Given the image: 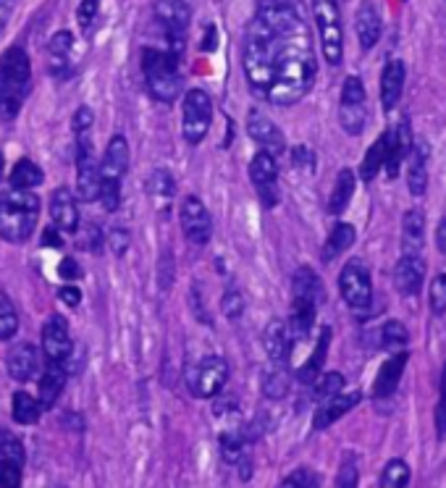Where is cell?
I'll return each instance as SVG.
<instances>
[{"label": "cell", "mask_w": 446, "mask_h": 488, "mask_svg": "<svg viewBox=\"0 0 446 488\" xmlns=\"http://www.w3.org/2000/svg\"><path fill=\"white\" fill-rule=\"evenodd\" d=\"M357 483H360V465H357L355 454L347 452L336 473V488H357Z\"/></svg>", "instance_id": "cell-44"}, {"label": "cell", "mask_w": 446, "mask_h": 488, "mask_svg": "<svg viewBox=\"0 0 446 488\" xmlns=\"http://www.w3.org/2000/svg\"><path fill=\"white\" fill-rule=\"evenodd\" d=\"M43 244L45 247H61V234H58L56 226H53V229H45Z\"/></svg>", "instance_id": "cell-59"}, {"label": "cell", "mask_w": 446, "mask_h": 488, "mask_svg": "<svg viewBox=\"0 0 446 488\" xmlns=\"http://www.w3.org/2000/svg\"><path fill=\"white\" fill-rule=\"evenodd\" d=\"M108 244H111V250L116 253V255H124V253H127V247H129V234L116 226V229L108 232Z\"/></svg>", "instance_id": "cell-53"}, {"label": "cell", "mask_w": 446, "mask_h": 488, "mask_svg": "<svg viewBox=\"0 0 446 488\" xmlns=\"http://www.w3.org/2000/svg\"><path fill=\"white\" fill-rule=\"evenodd\" d=\"M213 124V103L208 93L202 90H189L184 95V140L189 144H200L205 140V134L210 132Z\"/></svg>", "instance_id": "cell-12"}, {"label": "cell", "mask_w": 446, "mask_h": 488, "mask_svg": "<svg viewBox=\"0 0 446 488\" xmlns=\"http://www.w3.org/2000/svg\"><path fill=\"white\" fill-rule=\"evenodd\" d=\"M383 161H386V140H383V134H380L379 140H376V144L365 153V161L360 165V176H362V182H373L376 174L383 168Z\"/></svg>", "instance_id": "cell-38"}, {"label": "cell", "mask_w": 446, "mask_h": 488, "mask_svg": "<svg viewBox=\"0 0 446 488\" xmlns=\"http://www.w3.org/2000/svg\"><path fill=\"white\" fill-rule=\"evenodd\" d=\"M147 194H150L153 205H156L160 213H166V210L171 208V200H174V194H177L174 176H171L166 168H157V171H153V174H150V179H147Z\"/></svg>", "instance_id": "cell-28"}, {"label": "cell", "mask_w": 446, "mask_h": 488, "mask_svg": "<svg viewBox=\"0 0 446 488\" xmlns=\"http://www.w3.org/2000/svg\"><path fill=\"white\" fill-rule=\"evenodd\" d=\"M0 463L24 467V446L11 431H0Z\"/></svg>", "instance_id": "cell-41"}, {"label": "cell", "mask_w": 446, "mask_h": 488, "mask_svg": "<svg viewBox=\"0 0 446 488\" xmlns=\"http://www.w3.org/2000/svg\"><path fill=\"white\" fill-rule=\"evenodd\" d=\"M226 381H228V365L223 357H216V354L202 357L200 363L187 373V389L198 399H213L226 386Z\"/></svg>", "instance_id": "cell-8"}, {"label": "cell", "mask_w": 446, "mask_h": 488, "mask_svg": "<svg viewBox=\"0 0 446 488\" xmlns=\"http://www.w3.org/2000/svg\"><path fill=\"white\" fill-rule=\"evenodd\" d=\"M221 446H223V457H226L228 463H237V460L242 457V442H239L237 433H226L221 439Z\"/></svg>", "instance_id": "cell-51"}, {"label": "cell", "mask_w": 446, "mask_h": 488, "mask_svg": "<svg viewBox=\"0 0 446 488\" xmlns=\"http://www.w3.org/2000/svg\"><path fill=\"white\" fill-rule=\"evenodd\" d=\"M344 392V375L341 373H323L320 378H315V386H312V396L315 399H329V396Z\"/></svg>", "instance_id": "cell-43"}, {"label": "cell", "mask_w": 446, "mask_h": 488, "mask_svg": "<svg viewBox=\"0 0 446 488\" xmlns=\"http://www.w3.org/2000/svg\"><path fill=\"white\" fill-rule=\"evenodd\" d=\"M339 289L344 303L350 304L355 313H365L373 303V281L362 260H350L341 274H339Z\"/></svg>", "instance_id": "cell-10"}, {"label": "cell", "mask_w": 446, "mask_h": 488, "mask_svg": "<svg viewBox=\"0 0 446 488\" xmlns=\"http://www.w3.org/2000/svg\"><path fill=\"white\" fill-rule=\"evenodd\" d=\"M305 22L294 24L291 29L284 32H273L268 29L266 24H260L258 19L249 24L245 35V55H242V64H245V74L249 79V85L260 93H266L268 82L273 76V66H276V58H279V47L284 35L294 32L297 26H302Z\"/></svg>", "instance_id": "cell-2"}, {"label": "cell", "mask_w": 446, "mask_h": 488, "mask_svg": "<svg viewBox=\"0 0 446 488\" xmlns=\"http://www.w3.org/2000/svg\"><path fill=\"white\" fill-rule=\"evenodd\" d=\"M40 410H43V404L32 394H26V392H16V394H14L11 413H14V420H16V423H22V425L37 423V420H40Z\"/></svg>", "instance_id": "cell-36"}, {"label": "cell", "mask_w": 446, "mask_h": 488, "mask_svg": "<svg viewBox=\"0 0 446 488\" xmlns=\"http://www.w3.org/2000/svg\"><path fill=\"white\" fill-rule=\"evenodd\" d=\"M3 168H5V161H3V153H0V179H3Z\"/></svg>", "instance_id": "cell-61"}, {"label": "cell", "mask_w": 446, "mask_h": 488, "mask_svg": "<svg viewBox=\"0 0 446 488\" xmlns=\"http://www.w3.org/2000/svg\"><path fill=\"white\" fill-rule=\"evenodd\" d=\"M221 307H223V315H226L228 321H237V318L245 313V300H242V294H239L237 289H228V292L223 294Z\"/></svg>", "instance_id": "cell-48"}, {"label": "cell", "mask_w": 446, "mask_h": 488, "mask_svg": "<svg viewBox=\"0 0 446 488\" xmlns=\"http://www.w3.org/2000/svg\"><path fill=\"white\" fill-rule=\"evenodd\" d=\"M66 386V371L61 363H47L43 378H40V404L43 407H53L56 399L61 396Z\"/></svg>", "instance_id": "cell-32"}, {"label": "cell", "mask_w": 446, "mask_h": 488, "mask_svg": "<svg viewBox=\"0 0 446 488\" xmlns=\"http://www.w3.org/2000/svg\"><path fill=\"white\" fill-rule=\"evenodd\" d=\"M329 344H331V328L326 325L318 336V344L312 349V354L305 360V365L297 371V381L299 383H312L320 371H323V363H326V354H329Z\"/></svg>", "instance_id": "cell-29"}, {"label": "cell", "mask_w": 446, "mask_h": 488, "mask_svg": "<svg viewBox=\"0 0 446 488\" xmlns=\"http://www.w3.org/2000/svg\"><path fill=\"white\" fill-rule=\"evenodd\" d=\"M76 192L85 203L100 200V165L92 158V147L79 134V153H76Z\"/></svg>", "instance_id": "cell-15"}, {"label": "cell", "mask_w": 446, "mask_h": 488, "mask_svg": "<svg viewBox=\"0 0 446 488\" xmlns=\"http://www.w3.org/2000/svg\"><path fill=\"white\" fill-rule=\"evenodd\" d=\"M355 226L352 224H344V221H339L334 226V232L329 234V239H326V247H323V260L326 263H331L336 257L341 255V253H347L352 244H355Z\"/></svg>", "instance_id": "cell-33"}, {"label": "cell", "mask_w": 446, "mask_h": 488, "mask_svg": "<svg viewBox=\"0 0 446 488\" xmlns=\"http://www.w3.org/2000/svg\"><path fill=\"white\" fill-rule=\"evenodd\" d=\"M368 121V97L360 76H347L341 87V103H339V124L347 134H362Z\"/></svg>", "instance_id": "cell-9"}, {"label": "cell", "mask_w": 446, "mask_h": 488, "mask_svg": "<svg viewBox=\"0 0 446 488\" xmlns=\"http://www.w3.org/2000/svg\"><path fill=\"white\" fill-rule=\"evenodd\" d=\"M320 279L312 274V268L302 265L297 274H294V297H308V300H320Z\"/></svg>", "instance_id": "cell-39"}, {"label": "cell", "mask_w": 446, "mask_h": 488, "mask_svg": "<svg viewBox=\"0 0 446 488\" xmlns=\"http://www.w3.org/2000/svg\"><path fill=\"white\" fill-rule=\"evenodd\" d=\"M431 313L433 315H446V274H439L433 279V286H431Z\"/></svg>", "instance_id": "cell-47"}, {"label": "cell", "mask_w": 446, "mask_h": 488, "mask_svg": "<svg viewBox=\"0 0 446 488\" xmlns=\"http://www.w3.org/2000/svg\"><path fill=\"white\" fill-rule=\"evenodd\" d=\"M291 158H294V165H302V168H312L315 165V155H312L308 147H297L294 153H291Z\"/></svg>", "instance_id": "cell-56"}, {"label": "cell", "mask_w": 446, "mask_h": 488, "mask_svg": "<svg viewBox=\"0 0 446 488\" xmlns=\"http://www.w3.org/2000/svg\"><path fill=\"white\" fill-rule=\"evenodd\" d=\"M410 344V334H407V328L400 321H389V324L380 328V347L389 349L391 354L394 352H401V349H407Z\"/></svg>", "instance_id": "cell-40"}, {"label": "cell", "mask_w": 446, "mask_h": 488, "mask_svg": "<svg viewBox=\"0 0 446 488\" xmlns=\"http://www.w3.org/2000/svg\"><path fill=\"white\" fill-rule=\"evenodd\" d=\"M58 297H61V303H66L68 307H76L79 300H82V294H79L76 286H64V289L58 292Z\"/></svg>", "instance_id": "cell-58"}, {"label": "cell", "mask_w": 446, "mask_h": 488, "mask_svg": "<svg viewBox=\"0 0 446 488\" xmlns=\"http://www.w3.org/2000/svg\"><path fill=\"white\" fill-rule=\"evenodd\" d=\"M407 189L412 197H423L428 189V144L418 140L410 144L407 153Z\"/></svg>", "instance_id": "cell-20"}, {"label": "cell", "mask_w": 446, "mask_h": 488, "mask_svg": "<svg viewBox=\"0 0 446 488\" xmlns=\"http://www.w3.org/2000/svg\"><path fill=\"white\" fill-rule=\"evenodd\" d=\"M279 488H320V481H318V475H315L312 470L299 467V470L289 473V475L281 481V486Z\"/></svg>", "instance_id": "cell-46"}, {"label": "cell", "mask_w": 446, "mask_h": 488, "mask_svg": "<svg viewBox=\"0 0 446 488\" xmlns=\"http://www.w3.org/2000/svg\"><path fill=\"white\" fill-rule=\"evenodd\" d=\"M355 26H357V40H360V47H362L365 53L379 45L380 16H379V8L373 5V0H362V3H360Z\"/></svg>", "instance_id": "cell-22"}, {"label": "cell", "mask_w": 446, "mask_h": 488, "mask_svg": "<svg viewBox=\"0 0 446 488\" xmlns=\"http://www.w3.org/2000/svg\"><path fill=\"white\" fill-rule=\"evenodd\" d=\"M97 11H100V0H82L79 3V11H76V19H79V26L87 32L89 26L97 19Z\"/></svg>", "instance_id": "cell-50"}, {"label": "cell", "mask_w": 446, "mask_h": 488, "mask_svg": "<svg viewBox=\"0 0 446 488\" xmlns=\"http://www.w3.org/2000/svg\"><path fill=\"white\" fill-rule=\"evenodd\" d=\"M89 126H92V111L82 105V108L74 114V132H76V134H85Z\"/></svg>", "instance_id": "cell-54"}, {"label": "cell", "mask_w": 446, "mask_h": 488, "mask_svg": "<svg viewBox=\"0 0 446 488\" xmlns=\"http://www.w3.org/2000/svg\"><path fill=\"white\" fill-rule=\"evenodd\" d=\"M14 5H16V0H0V35L5 32V26L11 22Z\"/></svg>", "instance_id": "cell-57"}, {"label": "cell", "mask_w": 446, "mask_h": 488, "mask_svg": "<svg viewBox=\"0 0 446 488\" xmlns=\"http://www.w3.org/2000/svg\"><path fill=\"white\" fill-rule=\"evenodd\" d=\"M247 134L263 147V153H270L273 158L281 155L284 147H287L281 129L270 118L263 116L260 111H249V116H247Z\"/></svg>", "instance_id": "cell-16"}, {"label": "cell", "mask_w": 446, "mask_h": 488, "mask_svg": "<svg viewBox=\"0 0 446 488\" xmlns=\"http://www.w3.org/2000/svg\"><path fill=\"white\" fill-rule=\"evenodd\" d=\"M40 218V200L29 189H11L0 197V236L5 242H26Z\"/></svg>", "instance_id": "cell-4"}, {"label": "cell", "mask_w": 446, "mask_h": 488, "mask_svg": "<svg viewBox=\"0 0 446 488\" xmlns=\"http://www.w3.org/2000/svg\"><path fill=\"white\" fill-rule=\"evenodd\" d=\"M360 399H362L360 392H339V394L323 399V404L318 407V413L312 418L315 431H326L329 425H334L336 420L344 418L350 410H355L357 404H360Z\"/></svg>", "instance_id": "cell-18"}, {"label": "cell", "mask_w": 446, "mask_h": 488, "mask_svg": "<svg viewBox=\"0 0 446 488\" xmlns=\"http://www.w3.org/2000/svg\"><path fill=\"white\" fill-rule=\"evenodd\" d=\"M315 310H318V303L315 300H308V297H294L291 303V321H289V334L291 339H305L310 334L312 324H315Z\"/></svg>", "instance_id": "cell-30"}, {"label": "cell", "mask_w": 446, "mask_h": 488, "mask_svg": "<svg viewBox=\"0 0 446 488\" xmlns=\"http://www.w3.org/2000/svg\"><path fill=\"white\" fill-rule=\"evenodd\" d=\"M142 71L147 79V90L160 103H174L181 95V71L178 61L163 50H145L142 53Z\"/></svg>", "instance_id": "cell-5"}, {"label": "cell", "mask_w": 446, "mask_h": 488, "mask_svg": "<svg viewBox=\"0 0 446 488\" xmlns=\"http://www.w3.org/2000/svg\"><path fill=\"white\" fill-rule=\"evenodd\" d=\"M410 486V465L404 460H389L380 473L379 488H407Z\"/></svg>", "instance_id": "cell-37"}, {"label": "cell", "mask_w": 446, "mask_h": 488, "mask_svg": "<svg viewBox=\"0 0 446 488\" xmlns=\"http://www.w3.org/2000/svg\"><path fill=\"white\" fill-rule=\"evenodd\" d=\"M263 392L270 399H279V396H284L289 392V375L287 371H281V368H276V371H270L266 375V381H263Z\"/></svg>", "instance_id": "cell-45"}, {"label": "cell", "mask_w": 446, "mask_h": 488, "mask_svg": "<svg viewBox=\"0 0 446 488\" xmlns=\"http://www.w3.org/2000/svg\"><path fill=\"white\" fill-rule=\"evenodd\" d=\"M43 349L47 363H61V365L71 354V334H68V325L61 315H53L43 325Z\"/></svg>", "instance_id": "cell-17"}, {"label": "cell", "mask_w": 446, "mask_h": 488, "mask_svg": "<svg viewBox=\"0 0 446 488\" xmlns=\"http://www.w3.org/2000/svg\"><path fill=\"white\" fill-rule=\"evenodd\" d=\"M425 281V263L421 255H401L394 268V284L404 297L421 294Z\"/></svg>", "instance_id": "cell-19"}, {"label": "cell", "mask_w": 446, "mask_h": 488, "mask_svg": "<svg viewBox=\"0 0 446 488\" xmlns=\"http://www.w3.org/2000/svg\"><path fill=\"white\" fill-rule=\"evenodd\" d=\"M436 244H439V250L446 255V218H441L439 226H436Z\"/></svg>", "instance_id": "cell-60"}, {"label": "cell", "mask_w": 446, "mask_h": 488, "mask_svg": "<svg viewBox=\"0 0 446 488\" xmlns=\"http://www.w3.org/2000/svg\"><path fill=\"white\" fill-rule=\"evenodd\" d=\"M19 331V315L14 310V303L8 300V294L0 292V342L14 339Z\"/></svg>", "instance_id": "cell-42"}, {"label": "cell", "mask_w": 446, "mask_h": 488, "mask_svg": "<svg viewBox=\"0 0 446 488\" xmlns=\"http://www.w3.org/2000/svg\"><path fill=\"white\" fill-rule=\"evenodd\" d=\"M47 50H50V69H53V74L58 76V79H68V74H71V69H68V58H71V50H74V37H71V32H66V29H61V32H56L53 35V40H50V45H47Z\"/></svg>", "instance_id": "cell-31"}, {"label": "cell", "mask_w": 446, "mask_h": 488, "mask_svg": "<svg viewBox=\"0 0 446 488\" xmlns=\"http://www.w3.org/2000/svg\"><path fill=\"white\" fill-rule=\"evenodd\" d=\"M32 82V64L22 45L5 50L0 61V118L14 121L22 111L24 97Z\"/></svg>", "instance_id": "cell-3"}, {"label": "cell", "mask_w": 446, "mask_h": 488, "mask_svg": "<svg viewBox=\"0 0 446 488\" xmlns=\"http://www.w3.org/2000/svg\"><path fill=\"white\" fill-rule=\"evenodd\" d=\"M407 360H410V352L401 349V352H394V354L380 365L379 378H376V383H373V396H376V399H380V396H391L397 392V386H400L401 381V373L407 368Z\"/></svg>", "instance_id": "cell-23"}, {"label": "cell", "mask_w": 446, "mask_h": 488, "mask_svg": "<svg viewBox=\"0 0 446 488\" xmlns=\"http://www.w3.org/2000/svg\"><path fill=\"white\" fill-rule=\"evenodd\" d=\"M129 168V144L121 134H116L108 142V150H106V158L100 165V200L106 210H118L121 203V179Z\"/></svg>", "instance_id": "cell-6"}, {"label": "cell", "mask_w": 446, "mask_h": 488, "mask_svg": "<svg viewBox=\"0 0 446 488\" xmlns=\"http://www.w3.org/2000/svg\"><path fill=\"white\" fill-rule=\"evenodd\" d=\"M22 486V467L3 465L0 463V488H19Z\"/></svg>", "instance_id": "cell-52"}, {"label": "cell", "mask_w": 446, "mask_h": 488, "mask_svg": "<svg viewBox=\"0 0 446 488\" xmlns=\"http://www.w3.org/2000/svg\"><path fill=\"white\" fill-rule=\"evenodd\" d=\"M178 218H181V229L184 236L192 242V244H208L210 236H213V218L208 208L202 205L198 197H187L178 208Z\"/></svg>", "instance_id": "cell-13"}, {"label": "cell", "mask_w": 446, "mask_h": 488, "mask_svg": "<svg viewBox=\"0 0 446 488\" xmlns=\"http://www.w3.org/2000/svg\"><path fill=\"white\" fill-rule=\"evenodd\" d=\"M249 179L252 184L258 186L260 192V200L266 208H273L279 205V168H276V158L270 153H258L252 163H249Z\"/></svg>", "instance_id": "cell-14"}, {"label": "cell", "mask_w": 446, "mask_h": 488, "mask_svg": "<svg viewBox=\"0 0 446 488\" xmlns=\"http://www.w3.org/2000/svg\"><path fill=\"white\" fill-rule=\"evenodd\" d=\"M263 344H266L268 357L276 363V365H284L289 360V349H291V334L289 325L284 321H270L263 334Z\"/></svg>", "instance_id": "cell-26"}, {"label": "cell", "mask_w": 446, "mask_h": 488, "mask_svg": "<svg viewBox=\"0 0 446 488\" xmlns=\"http://www.w3.org/2000/svg\"><path fill=\"white\" fill-rule=\"evenodd\" d=\"M352 194H355V171L341 168L339 176H336L331 200H329V213H334V215L344 213L347 205H350V200H352Z\"/></svg>", "instance_id": "cell-34"}, {"label": "cell", "mask_w": 446, "mask_h": 488, "mask_svg": "<svg viewBox=\"0 0 446 488\" xmlns=\"http://www.w3.org/2000/svg\"><path fill=\"white\" fill-rule=\"evenodd\" d=\"M436 433L439 442H446V365L441 371V386H439V407H436Z\"/></svg>", "instance_id": "cell-49"}, {"label": "cell", "mask_w": 446, "mask_h": 488, "mask_svg": "<svg viewBox=\"0 0 446 488\" xmlns=\"http://www.w3.org/2000/svg\"><path fill=\"white\" fill-rule=\"evenodd\" d=\"M404 76H407V71H404V64L400 58H394V61H389L383 66V74H380V105H383L386 114H391L397 108V103H400L401 90H404Z\"/></svg>", "instance_id": "cell-21"}, {"label": "cell", "mask_w": 446, "mask_h": 488, "mask_svg": "<svg viewBox=\"0 0 446 488\" xmlns=\"http://www.w3.org/2000/svg\"><path fill=\"white\" fill-rule=\"evenodd\" d=\"M315 55H312V43L308 26H297L294 32L284 35L279 58L273 66V76L268 82L266 97L276 105H294L310 93L315 82Z\"/></svg>", "instance_id": "cell-1"}, {"label": "cell", "mask_w": 446, "mask_h": 488, "mask_svg": "<svg viewBox=\"0 0 446 488\" xmlns=\"http://www.w3.org/2000/svg\"><path fill=\"white\" fill-rule=\"evenodd\" d=\"M11 184L14 189H32V186L43 184V168L29 158H22L11 171Z\"/></svg>", "instance_id": "cell-35"}, {"label": "cell", "mask_w": 446, "mask_h": 488, "mask_svg": "<svg viewBox=\"0 0 446 488\" xmlns=\"http://www.w3.org/2000/svg\"><path fill=\"white\" fill-rule=\"evenodd\" d=\"M157 22L163 24L166 37H168V53L174 58L184 55L187 47V26H189V8L184 0H157L156 3Z\"/></svg>", "instance_id": "cell-11"}, {"label": "cell", "mask_w": 446, "mask_h": 488, "mask_svg": "<svg viewBox=\"0 0 446 488\" xmlns=\"http://www.w3.org/2000/svg\"><path fill=\"white\" fill-rule=\"evenodd\" d=\"M58 271H61V276H64V279H79V276H82V268L76 265V260H74V257L61 260V268H58Z\"/></svg>", "instance_id": "cell-55"}, {"label": "cell", "mask_w": 446, "mask_h": 488, "mask_svg": "<svg viewBox=\"0 0 446 488\" xmlns=\"http://www.w3.org/2000/svg\"><path fill=\"white\" fill-rule=\"evenodd\" d=\"M37 373V349L32 344H16L8 352V375L14 381L26 383Z\"/></svg>", "instance_id": "cell-27"}, {"label": "cell", "mask_w": 446, "mask_h": 488, "mask_svg": "<svg viewBox=\"0 0 446 488\" xmlns=\"http://www.w3.org/2000/svg\"><path fill=\"white\" fill-rule=\"evenodd\" d=\"M425 244V215L423 210L412 208L401 218V247L404 255H421Z\"/></svg>", "instance_id": "cell-25"}, {"label": "cell", "mask_w": 446, "mask_h": 488, "mask_svg": "<svg viewBox=\"0 0 446 488\" xmlns=\"http://www.w3.org/2000/svg\"><path fill=\"white\" fill-rule=\"evenodd\" d=\"M312 16L320 35V50L331 66L341 64L344 55V32H341V16L336 0H312Z\"/></svg>", "instance_id": "cell-7"}, {"label": "cell", "mask_w": 446, "mask_h": 488, "mask_svg": "<svg viewBox=\"0 0 446 488\" xmlns=\"http://www.w3.org/2000/svg\"><path fill=\"white\" fill-rule=\"evenodd\" d=\"M50 218H53L58 232H76L79 210H76V203H74V197H71L66 186L53 192V197H50Z\"/></svg>", "instance_id": "cell-24"}]
</instances>
